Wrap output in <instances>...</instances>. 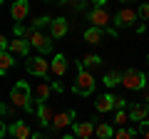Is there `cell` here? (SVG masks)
<instances>
[{
	"instance_id": "1",
	"label": "cell",
	"mask_w": 149,
	"mask_h": 139,
	"mask_svg": "<svg viewBox=\"0 0 149 139\" xmlns=\"http://www.w3.org/2000/svg\"><path fill=\"white\" fill-rule=\"evenodd\" d=\"M10 104L15 109H25V112H35V102H32V90L27 82H15L10 90Z\"/></svg>"
},
{
	"instance_id": "2",
	"label": "cell",
	"mask_w": 149,
	"mask_h": 139,
	"mask_svg": "<svg viewBox=\"0 0 149 139\" xmlns=\"http://www.w3.org/2000/svg\"><path fill=\"white\" fill-rule=\"evenodd\" d=\"M72 90L80 97H90L92 92H95V75H92L90 70H85L82 65H77V77H74Z\"/></svg>"
},
{
	"instance_id": "3",
	"label": "cell",
	"mask_w": 149,
	"mask_h": 139,
	"mask_svg": "<svg viewBox=\"0 0 149 139\" xmlns=\"http://www.w3.org/2000/svg\"><path fill=\"white\" fill-rule=\"evenodd\" d=\"M87 20L92 22V27H100V30H112V27H109V22L114 20V17L109 15V10H107V5H104V3H97V5L90 10Z\"/></svg>"
},
{
	"instance_id": "4",
	"label": "cell",
	"mask_w": 149,
	"mask_h": 139,
	"mask_svg": "<svg viewBox=\"0 0 149 139\" xmlns=\"http://www.w3.org/2000/svg\"><path fill=\"white\" fill-rule=\"evenodd\" d=\"M25 40L30 42V47H35L40 55H50L52 52V40H50V35H45V32H40V30H27Z\"/></svg>"
},
{
	"instance_id": "5",
	"label": "cell",
	"mask_w": 149,
	"mask_h": 139,
	"mask_svg": "<svg viewBox=\"0 0 149 139\" xmlns=\"http://www.w3.org/2000/svg\"><path fill=\"white\" fill-rule=\"evenodd\" d=\"M122 87H127V90L132 92H139V90H147V75L144 72H139V70H127L124 72V80H122Z\"/></svg>"
},
{
	"instance_id": "6",
	"label": "cell",
	"mask_w": 149,
	"mask_h": 139,
	"mask_svg": "<svg viewBox=\"0 0 149 139\" xmlns=\"http://www.w3.org/2000/svg\"><path fill=\"white\" fill-rule=\"evenodd\" d=\"M137 20H139V10H134V8H122V10L114 15V30H117V27H132Z\"/></svg>"
},
{
	"instance_id": "7",
	"label": "cell",
	"mask_w": 149,
	"mask_h": 139,
	"mask_svg": "<svg viewBox=\"0 0 149 139\" xmlns=\"http://www.w3.org/2000/svg\"><path fill=\"white\" fill-rule=\"evenodd\" d=\"M25 67L30 75H37V77H47V72H50V62L45 57H27Z\"/></svg>"
},
{
	"instance_id": "8",
	"label": "cell",
	"mask_w": 149,
	"mask_h": 139,
	"mask_svg": "<svg viewBox=\"0 0 149 139\" xmlns=\"http://www.w3.org/2000/svg\"><path fill=\"white\" fill-rule=\"evenodd\" d=\"M107 35H117V30L112 27V30H100V27H90V30H85V42H90V45H100V42H104V38Z\"/></svg>"
},
{
	"instance_id": "9",
	"label": "cell",
	"mask_w": 149,
	"mask_h": 139,
	"mask_svg": "<svg viewBox=\"0 0 149 139\" xmlns=\"http://www.w3.org/2000/svg\"><path fill=\"white\" fill-rule=\"evenodd\" d=\"M55 92V85H50V82H40V85L35 87V95H32V99H35V104L40 107V104H47L50 95Z\"/></svg>"
},
{
	"instance_id": "10",
	"label": "cell",
	"mask_w": 149,
	"mask_h": 139,
	"mask_svg": "<svg viewBox=\"0 0 149 139\" xmlns=\"http://www.w3.org/2000/svg\"><path fill=\"white\" fill-rule=\"evenodd\" d=\"M74 119H77V112H74V109H70V112H57L50 127L52 129H65L67 124H74Z\"/></svg>"
},
{
	"instance_id": "11",
	"label": "cell",
	"mask_w": 149,
	"mask_h": 139,
	"mask_svg": "<svg viewBox=\"0 0 149 139\" xmlns=\"http://www.w3.org/2000/svg\"><path fill=\"white\" fill-rule=\"evenodd\" d=\"M95 124H90V122H74L72 124V132H74V137L77 139H92L95 137Z\"/></svg>"
},
{
	"instance_id": "12",
	"label": "cell",
	"mask_w": 149,
	"mask_h": 139,
	"mask_svg": "<svg viewBox=\"0 0 149 139\" xmlns=\"http://www.w3.org/2000/svg\"><path fill=\"white\" fill-rule=\"evenodd\" d=\"M8 52L20 55V57H30V42H27L25 38H15V40H10V47H8Z\"/></svg>"
},
{
	"instance_id": "13",
	"label": "cell",
	"mask_w": 149,
	"mask_h": 139,
	"mask_svg": "<svg viewBox=\"0 0 149 139\" xmlns=\"http://www.w3.org/2000/svg\"><path fill=\"white\" fill-rule=\"evenodd\" d=\"M67 30H70V22L65 20V17H55L52 25H50V38L60 40V38H65V35H67Z\"/></svg>"
},
{
	"instance_id": "14",
	"label": "cell",
	"mask_w": 149,
	"mask_h": 139,
	"mask_svg": "<svg viewBox=\"0 0 149 139\" xmlns=\"http://www.w3.org/2000/svg\"><path fill=\"white\" fill-rule=\"evenodd\" d=\"M10 134L15 139H32L30 127H27V122H22V119H15V122L10 124Z\"/></svg>"
},
{
	"instance_id": "15",
	"label": "cell",
	"mask_w": 149,
	"mask_h": 139,
	"mask_svg": "<svg viewBox=\"0 0 149 139\" xmlns=\"http://www.w3.org/2000/svg\"><path fill=\"white\" fill-rule=\"evenodd\" d=\"M27 13H30L27 0H15L13 8H10V15H13V20H15V22H22V20L27 17Z\"/></svg>"
},
{
	"instance_id": "16",
	"label": "cell",
	"mask_w": 149,
	"mask_h": 139,
	"mask_svg": "<svg viewBox=\"0 0 149 139\" xmlns=\"http://www.w3.org/2000/svg\"><path fill=\"white\" fill-rule=\"evenodd\" d=\"M147 117H149V104L137 102V104L129 107V119H134V122H147Z\"/></svg>"
},
{
	"instance_id": "17",
	"label": "cell",
	"mask_w": 149,
	"mask_h": 139,
	"mask_svg": "<svg viewBox=\"0 0 149 139\" xmlns=\"http://www.w3.org/2000/svg\"><path fill=\"white\" fill-rule=\"evenodd\" d=\"M50 72H52L55 77H62L65 72H67V57H65V55H55V57L50 60Z\"/></svg>"
},
{
	"instance_id": "18",
	"label": "cell",
	"mask_w": 149,
	"mask_h": 139,
	"mask_svg": "<svg viewBox=\"0 0 149 139\" xmlns=\"http://www.w3.org/2000/svg\"><path fill=\"white\" fill-rule=\"evenodd\" d=\"M114 99H117L114 95H102L100 99L95 102V109L97 112H109V109H114Z\"/></svg>"
},
{
	"instance_id": "19",
	"label": "cell",
	"mask_w": 149,
	"mask_h": 139,
	"mask_svg": "<svg viewBox=\"0 0 149 139\" xmlns=\"http://www.w3.org/2000/svg\"><path fill=\"white\" fill-rule=\"evenodd\" d=\"M13 65H15V55L13 52H0V75H8V72H10L13 70Z\"/></svg>"
},
{
	"instance_id": "20",
	"label": "cell",
	"mask_w": 149,
	"mask_h": 139,
	"mask_svg": "<svg viewBox=\"0 0 149 139\" xmlns=\"http://www.w3.org/2000/svg\"><path fill=\"white\" fill-rule=\"evenodd\" d=\"M95 134H97L100 139H114V134H117V132H114V127H112V124L100 122V124H97V129H95Z\"/></svg>"
},
{
	"instance_id": "21",
	"label": "cell",
	"mask_w": 149,
	"mask_h": 139,
	"mask_svg": "<svg viewBox=\"0 0 149 139\" xmlns=\"http://www.w3.org/2000/svg\"><path fill=\"white\" fill-rule=\"evenodd\" d=\"M122 80H124V72H119V70H109V72L104 75V85H107V87L122 85Z\"/></svg>"
},
{
	"instance_id": "22",
	"label": "cell",
	"mask_w": 149,
	"mask_h": 139,
	"mask_svg": "<svg viewBox=\"0 0 149 139\" xmlns=\"http://www.w3.org/2000/svg\"><path fill=\"white\" fill-rule=\"evenodd\" d=\"M37 119H40L42 124H52V119H55V112L47 107V104H40V107H37Z\"/></svg>"
},
{
	"instance_id": "23",
	"label": "cell",
	"mask_w": 149,
	"mask_h": 139,
	"mask_svg": "<svg viewBox=\"0 0 149 139\" xmlns=\"http://www.w3.org/2000/svg\"><path fill=\"white\" fill-rule=\"evenodd\" d=\"M80 65H82L85 70H90V67H100V65H102V57H100V55H85Z\"/></svg>"
},
{
	"instance_id": "24",
	"label": "cell",
	"mask_w": 149,
	"mask_h": 139,
	"mask_svg": "<svg viewBox=\"0 0 149 139\" xmlns=\"http://www.w3.org/2000/svg\"><path fill=\"white\" fill-rule=\"evenodd\" d=\"M134 137H137V129H134V127L117 129V134H114V139H134Z\"/></svg>"
},
{
	"instance_id": "25",
	"label": "cell",
	"mask_w": 149,
	"mask_h": 139,
	"mask_svg": "<svg viewBox=\"0 0 149 139\" xmlns=\"http://www.w3.org/2000/svg\"><path fill=\"white\" fill-rule=\"evenodd\" d=\"M127 122H129V114L124 112V109H119V112L114 114V124H117L119 129H124V124H127Z\"/></svg>"
},
{
	"instance_id": "26",
	"label": "cell",
	"mask_w": 149,
	"mask_h": 139,
	"mask_svg": "<svg viewBox=\"0 0 149 139\" xmlns=\"http://www.w3.org/2000/svg\"><path fill=\"white\" fill-rule=\"evenodd\" d=\"M139 17H142V20H149V3L139 8Z\"/></svg>"
},
{
	"instance_id": "27",
	"label": "cell",
	"mask_w": 149,
	"mask_h": 139,
	"mask_svg": "<svg viewBox=\"0 0 149 139\" xmlns=\"http://www.w3.org/2000/svg\"><path fill=\"white\" fill-rule=\"evenodd\" d=\"M124 104H127V99H124V97H117V99H114V109H117V112L124 107Z\"/></svg>"
},
{
	"instance_id": "28",
	"label": "cell",
	"mask_w": 149,
	"mask_h": 139,
	"mask_svg": "<svg viewBox=\"0 0 149 139\" xmlns=\"http://www.w3.org/2000/svg\"><path fill=\"white\" fill-rule=\"evenodd\" d=\"M144 92V104H149V90H142Z\"/></svg>"
},
{
	"instance_id": "29",
	"label": "cell",
	"mask_w": 149,
	"mask_h": 139,
	"mask_svg": "<svg viewBox=\"0 0 149 139\" xmlns=\"http://www.w3.org/2000/svg\"><path fill=\"white\" fill-rule=\"evenodd\" d=\"M32 139H47L45 134H32Z\"/></svg>"
},
{
	"instance_id": "30",
	"label": "cell",
	"mask_w": 149,
	"mask_h": 139,
	"mask_svg": "<svg viewBox=\"0 0 149 139\" xmlns=\"http://www.w3.org/2000/svg\"><path fill=\"white\" fill-rule=\"evenodd\" d=\"M62 139H74V134H65V137Z\"/></svg>"
},
{
	"instance_id": "31",
	"label": "cell",
	"mask_w": 149,
	"mask_h": 139,
	"mask_svg": "<svg viewBox=\"0 0 149 139\" xmlns=\"http://www.w3.org/2000/svg\"><path fill=\"white\" fill-rule=\"evenodd\" d=\"M147 60H149V57H147Z\"/></svg>"
}]
</instances>
